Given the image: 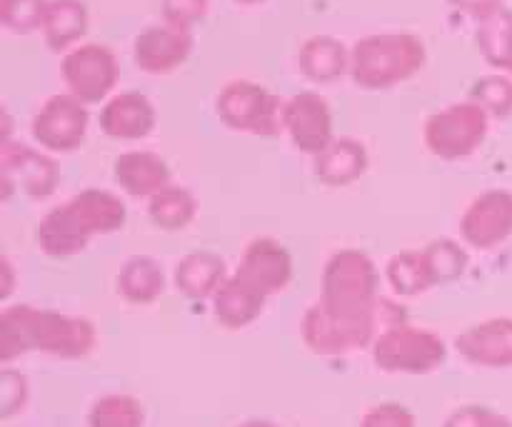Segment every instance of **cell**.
Wrapping results in <instances>:
<instances>
[{"mask_svg":"<svg viewBox=\"0 0 512 427\" xmlns=\"http://www.w3.org/2000/svg\"><path fill=\"white\" fill-rule=\"evenodd\" d=\"M98 345V330L83 315L58 313L18 303L0 310V360L5 365L25 353L63 360L88 358Z\"/></svg>","mask_w":512,"mask_h":427,"instance_id":"6da1fadb","label":"cell"},{"mask_svg":"<svg viewBox=\"0 0 512 427\" xmlns=\"http://www.w3.org/2000/svg\"><path fill=\"white\" fill-rule=\"evenodd\" d=\"M128 223V205L118 193L85 188L55 205L35 228V245L53 260H68L83 253L95 235H113Z\"/></svg>","mask_w":512,"mask_h":427,"instance_id":"7a4b0ae2","label":"cell"},{"mask_svg":"<svg viewBox=\"0 0 512 427\" xmlns=\"http://www.w3.org/2000/svg\"><path fill=\"white\" fill-rule=\"evenodd\" d=\"M408 323V310L393 298H380L370 315H335L315 300L303 315L300 335L310 353L320 358H343L358 350L373 348L380 333Z\"/></svg>","mask_w":512,"mask_h":427,"instance_id":"3957f363","label":"cell"},{"mask_svg":"<svg viewBox=\"0 0 512 427\" xmlns=\"http://www.w3.org/2000/svg\"><path fill=\"white\" fill-rule=\"evenodd\" d=\"M428 48L415 33H370L350 45V80L360 90H390L420 73Z\"/></svg>","mask_w":512,"mask_h":427,"instance_id":"277c9868","label":"cell"},{"mask_svg":"<svg viewBox=\"0 0 512 427\" xmlns=\"http://www.w3.org/2000/svg\"><path fill=\"white\" fill-rule=\"evenodd\" d=\"M380 270L360 248H340L325 260L318 303L335 315H370L380 303Z\"/></svg>","mask_w":512,"mask_h":427,"instance_id":"5b68a950","label":"cell"},{"mask_svg":"<svg viewBox=\"0 0 512 427\" xmlns=\"http://www.w3.org/2000/svg\"><path fill=\"white\" fill-rule=\"evenodd\" d=\"M283 103L265 85L238 78L218 90L213 108L220 123L233 133L278 138L283 133Z\"/></svg>","mask_w":512,"mask_h":427,"instance_id":"8992f818","label":"cell"},{"mask_svg":"<svg viewBox=\"0 0 512 427\" xmlns=\"http://www.w3.org/2000/svg\"><path fill=\"white\" fill-rule=\"evenodd\" d=\"M490 115L473 100H458L428 115L423 143L430 155L445 163L468 160L478 153L490 135Z\"/></svg>","mask_w":512,"mask_h":427,"instance_id":"52a82bcc","label":"cell"},{"mask_svg":"<svg viewBox=\"0 0 512 427\" xmlns=\"http://www.w3.org/2000/svg\"><path fill=\"white\" fill-rule=\"evenodd\" d=\"M370 350L375 368L390 375H428L448 360V345L435 330L410 323L380 333Z\"/></svg>","mask_w":512,"mask_h":427,"instance_id":"ba28073f","label":"cell"},{"mask_svg":"<svg viewBox=\"0 0 512 427\" xmlns=\"http://www.w3.org/2000/svg\"><path fill=\"white\" fill-rule=\"evenodd\" d=\"M60 180L58 160L43 148L20 140L0 143V200L8 203L15 193L28 200H48Z\"/></svg>","mask_w":512,"mask_h":427,"instance_id":"9c48e42d","label":"cell"},{"mask_svg":"<svg viewBox=\"0 0 512 427\" xmlns=\"http://www.w3.org/2000/svg\"><path fill=\"white\" fill-rule=\"evenodd\" d=\"M60 78L70 95L85 105H100L113 98L120 80V65L103 43H80L60 60Z\"/></svg>","mask_w":512,"mask_h":427,"instance_id":"30bf717a","label":"cell"},{"mask_svg":"<svg viewBox=\"0 0 512 427\" xmlns=\"http://www.w3.org/2000/svg\"><path fill=\"white\" fill-rule=\"evenodd\" d=\"M90 110L70 93H55L43 100L30 120V138L50 155L75 153L88 138Z\"/></svg>","mask_w":512,"mask_h":427,"instance_id":"8fae6325","label":"cell"},{"mask_svg":"<svg viewBox=\"0 0 512 427\" xmlns=\"http://www.w3.org/2000/svg\"><path fill=\"white\" fill-rule=\"evenodd\" d=\"M283 133L298 153L315 155L323 153L335 140L333 110L325 95L315 90H300L283 103Z\"/></svg>","mask_w":512,"mask_h":427,"instance_id":"7c38bea8","label":"cell"},{"mask_svg":"<svg viewBox=\"0 0 512 427\" xmlns=\"http://www.w3.org/2000/svg\"><path fill=\"white\" fill-rule=\"evenodd\" d=\"M460 238L468 248L493 250L512 238V190L490 188L475 195L460 215Z\"/></svg>","mask_w":512,"mask_h":427,"instance_id":"4fadbf2b","label":"cell"},{"mask_svg":"<svg viewBox=\"0 0 512 427\" xmlns=\"http://www.w3.org/2000/svg\"><path fill=\"white\" fill-rule=\"evenodd\" d=\"M233 273L253 285L265 298H273L293 283V255L280 240L260 235L245 245Z\"/></svg>","mask_w":512,"mask_h":427,"instance_id":"5bb4252c","label":"cell"},{"mask_svg":"<svg viewBox=\"0 0 512 427\" xmlns=\"http://www.w3.org/2000/svg\"><path fill=\"white\" fill-rule=\"evenodd\" d=\"M195 50L193 30L155 23L140 30L133 40V63L145 75H168L188 63Z\"/></svg>","mask_w":512,"mask_h":427,"instance_id":"9a60e30c","label":"cell"},{"mask_svg":"<svg viewBox=\"0 0 512 427\" xmlns=\"http://www.w3.org/2000/svg\"><path fill=\"white\" fill-rule=\"evenodd\" d=\"M100 133L115 143H135L153 135L158 125V110L153 100L140 90H123L105 100L98 115Z\"/></svg>","mask_w":512,"mask_h":427,"instance_id":"2e32d148","label":"cell"},{"mask_svg":"<svg viewBox=\"0 0 512 427\" xmlns=\"http://www.w3.org/2000/svg\"><path fill=\"white\" fill-rule=\"evenodd\" d=\"M460 358L478 368H512V318H488L455 338Z\"/></svg>","mask_w":512,"mask_h":427,"instance_id":"e0dca14e","label":"cell"},{"mask_svg":"<svg viewBox=\"0 0 512 427\" xmlns=\"http://www.w3.org/2000/svg\"><path fill=\"white\" fill-rule=\"evenodd\" d=\"M113 180L130 198L150 200L173 183V170L153 150H125L113 160Z\"/></svg>","mask_w":512,"mask_h":427,"instance_id":"ac0fdd59","label":"cell"},{"mask_svg":"<svg viewBox=\"0 0 512 427\" xmlns=\"http://www.w3.org/2000/svg\"><path fill=\"white\" fill-rule=\"evenodd\" d=\"M370 168V153L363 140L340 135L313 158V175L325 188H348Z\"/></svg>","mask_w":512,"mask_h":427,"instance_id":"d6986e66","label":"cell"},{"mask_svg":"<svg viewBox=\"0 0 512 427\" xmlns=\"http://www.w3.org/2000/svg\"><path fill=\"white\" fill-rule=\"evenodd\" d=\"M230 278L228 263L213 250H190L175 263L173 288L188 300H213Z\"/></svg>","mask_w":512,"mask_h":427,"instance_id":"ffe728a7","label":"cell"},{"mask_svg":"<svg viewBox=\"0 0 512 427\" xmlns=\"http://www.w3.org/2000/svg\"><path fill=\"white\" fill-rule=\"evenodd\" d=\"M300 75L315 85L338 83L350 75V48L335 35H310L295 55Z\"/></svg>","mask_w":512,"mask_h":427,"instance_id":"44dd1931","label":"cell"},{"mask_svg":"<svg viewBox=\"0 0 512 427\" xmlns=\"http://www.w3.org/2000/svg\"><path fill=\"white\" fill-rule=\"evenodd\" d=\"M90 28V10L85 0H48L40 23L45 45L53 53H68L83 43Z\"/></svg>","mask_w":512,"mask_h":427,"instance_id":"7402d4cb","label":"cell"},{"mask_svg":"<svg viewBox=\"0 0 512 427\" xmlns=\"http://www.w3.org/2000/svg\"><path fill=\"white\" fill-rule=\"evenodd\" d=\"M265 303H268V298L235 273H230L223 288L210 300L215 323L225 330H243L253 325L263 315Z\"/></svg>","mask_w":512,"mask_h":427,"instance_id":"603a6c76","label":"cell"},{"mask_svg":"<svg viewBox=\"0 0 512 427\" xmlns=\"http://www.w3.org/2000/svg\"><path fill=\"white\" fill-rule=\"evenodd\" d=\"M165 288V268L153 255H130L115 275V293L130 305H153Z\"/></svg>","mask_w":512,"mask_h":427,"instance_id":"cb8c5ba5","label":"cell"},{"mask_svg":"<svg viewBox=\"0 0 512 427\" xmlns=\"http://www.w3.org/2000/svg\"><path fill=\"white\" fill-rule=\"evenodd\" d=\"M383 278L388 283L390 293L400 300L418 298L428 290L435 288L433 270H430L428 255L423 248L400 250V253L390 255L385 263Z\"/></svg>","mask_w":512,"mask_h":427,"instance_id":"d4e9b609","label":"cell"},{"mask_svg":"<svg viewBox=\"0 0 512 427\" xmlns=\"http://www.w3.org/2000/svg\"><path fill=\"white\" fill-rule=\"evenodd\" d=\"M475 48L480 58L512 78V10L500 8L483 18L475 28Z\"/></svg>","mask_w":512,"mask_h":427,"instance_id":"484cf974","label":"cell"},{"mask_svg":"<svg viewBox=\"0 0 512 427\" xmlns=\"http://www.w3.org/2000/svg\"><path fill=\"white\" fill-rule=\"evenodd\" d=\"M195 215H198V198L185 185L170 183L168 188H163L148 200L150 223L165 233L185 230L188 225H193Z\"/></svg>","mask_w":512,"mask_h":427,"instance_id":"4316f807","label":"cell"},{"mask_svg":"<svg viewBox=\"0 0 512 427\" xmlns=\"http://www.w3.org/2000/svg\"><path fill=\"white\" fill-rule=\"evenodd\" d=\"M145 408L128 393H110L88 410V427H143Z\"/></svg>","mask_w":512,"mask_h":427,"instance_id":"83f0119b","label":"cell"},{"mask_svg":"<svg viewBox=\"0 0 512 427\" xmlns=\"http://www.w3.org/2000/svg\"><path fill=\"white\" fill-rule=\"evenodd\" d=\"M425 255H428L430 270H433L435 288L438 285L458 283L465 273H468V250L453 238H438L433 243L425 245Z\"/></svg>","mask_w":512,"mask_h":427,"instance_id":"f1b7e54d","label":"cell"},{"mask_svg":"<svg viewBox=\"0 0 512 427\" xmlns=\"http://www.w3.org/2000/svg\"><path fill=\"white\" fill-rule=\"evenodd\" d=\"M468 100L478 103L493 120H508L512 115V78L505 73H490L470 85Z\"/></svg>","mask_w":512,"mask_h":427,"instance_id":"f546056e","label":"cell"},{"mask_svg":"<svg viewBox=\"0 0 512 427\" xmlns=\"http://www.w3.org/2000/svg\"><path fill=\"white\" fill-rule=\"evenodd\" d=\"M48 0H0V23L8 33L28 35L40 30Z\"/></svg>","mask_w":512,"mask_h":427,"instance_id":"4dcf8cb0","label":"cell"},{"mask_svg":"<svg viewBox=\"0 0 512 427\" xmlns=\"http://www.w3.org/2000/svg\"><path fill=\"white\" fill-rule=\"evenodd\" d=\"M160 13H163V23L193 30L208 18L210 0H160Z\"/></svg>","mask_w":512,"mask_h":427,"instance_id":"1f68e13d","label":"cell"},{"mask_svg":"<svg viewBox=\"0 0 512 427\" xmlns=\"http://www.w3.org/2000/svg\"><path fill=\"white\" fill-rule=\"evenodd\" d=\"M360 427H418L413 410L400 403L373 405L360 418Z\"/></svg>","mask_w":512,"mask_h":427,"instance_id":"d6a6232c","label":"cell"},{"mask_svg":"<svg viewBox=\"0 0 512 427\" xmlns=\"http://www.w3.org/2000/svg\"><path fill=\"white\" fill-rule=\"evenodd\" d=\"M25 403H28V383H25V375L5 368L3 388H0V418L10 420L25 408Z\"/></svg>","mask_w":512,"mask_h":427,"instance_id":"836d02e7","label":"cell"},{"mask_svg":"<svg viewBox=\"0 0 512 427\" xmlns=\"http://www.w3.org/2000/svg\"><path fill=\"white\" fill-rule=\"evenodd\" d=\"M443 427H512V420L480 405H465L455 410Z\"/></svg>","mask_w":512,"mask_h":427,"instance_id":"e575fe53","label":"cell"},{"mask_svg":"<svg viewBox=\"0 0 512 427\" xmlns=\"http://www.w3.org/2000/svg\"><path fill=\"white\" fill-rule=\"evenodd\" d=\"M448 5L453 10H458V13L468 15V18L473 20H483L488 18V15H493L495 10L505 8L503 0H448Z\"/></svg>","mask_w":512,"mask_h":427,"instance_id":"d590c367","label":"cell"},{"mask_svg":"<svg viewBox=\"0 0 512 427\" xmlns=\"http://www.w3.org/2000/svg\"><path fill=\"white\" fill-rule=\"evenodd\" d=\"M0 265H3V285H0V298L8 300L10 293H13V288H15V270H13V263H10L8 255H3V258H0Z\"/></svg>","mask_w":512,"mask_h":427,"instance_id":"8d00e7d4","label":"cell"},{"mask_svg":"<svg viewBox=\"0 0 512 427\" xmlns=\"http://www.w3.org/2000/svg\"><path fill=\"white\" fill-rule=\"evenodd\" d=\"M238 427H280V425L270 423V420H248V423H240Z\"/></svg>","mask_w":512,"mask_h":427,"instance_id":"74e56055","label":"cell"},{"mask_svg":"<svg viewBox=\"0 0 512 427\" xmlns=\"http://www.w3.org/2000/svg\"><path fill=\"white\" fill-rule=\"evenodd\" d=\"M233 3H238V5H260V3H265V0H233Z\"/></svg>","mask_w":512,"mask_h":427,"instance_id":"f35d334b","label":"cell"}]
</instances>
